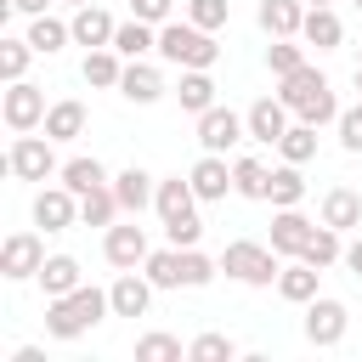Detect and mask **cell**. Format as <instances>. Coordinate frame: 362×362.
I'll list each match as a JSON object with an SVG mask.
<instances>
[{"label": "cell", "mask_w": 362, "mask_h": 362, "mask_svg": "<svg viewBox=\"0 0 362 362\" xmlns=\"http://www.w3.org/2000/svg\"><path fill=\"white\" fill-rule=\"evenodd\" d=\"M107 305H113V300H107V294H96V288H68V294H57V300H51L45 328H51L57 339H74V334H85Z\"/></svg>", "instance_id": "6da1fadb"}, {"label": "cell", "mask_w": 362, "mask_h": 362, "mask_svg": "<svg viewBox=\"0 0 362 362\" xmlns=\"http://www.w3.org/2000/svg\"><path fill=\"white\" fill-rule=\"evenodd\" d=\"M283 102L300 107L305 124L334 119V90H328V79H322L317 68H294V74H283Z\"/></svg>", "instance_id": "7a4b0ae2"}, {"label": "cell", "mask_w": 362, "mask_h": 362, "mask_svg": "<svg viewBox=\"0 0 362 362\" xmlns=\"http://www.w3.org/2000/svg\"><path fill=\"white\" fill-rule=\"evenodd\" d=\"M192 198H198V192H192V181H181V175L158 187L164 232H170V243H181V249H187V243H198V209H192Z\"/></svg>", "instance_id": "3957f363"}, {"label": "cell", "mask_w": 362, "mask_h": 362, "mask_svg": "<svg viewBox=\"0 0 362 362\" xmlns=\"http://www.w3.org/2000/svg\"><path fill=\"white\" fill-rule=\"evenodd\" d=\"M158 51H164L170 62H181V68H209V62H215V40H209L198 23H170V28L158 34Z\"/></svg>", "instance_id": "277c9868"}, {"label": "cell", "mask_w": 362, "mask_h": 362, "mask_svg": "<svg viewBox=\"0 0 362 362\" xmlns=\"http://www.w3.org/2000/svg\"><path fill=\"white\" fill-rule=\"evenodd\" d=\"M221 266L232 272V277H243V283H272L283 266L272 260V249L266 243H249V238H238V243H226V255H221Z\"/></svg>", "instance_id": "5b68a950"}, {"label": "cell", "mask_w": 362, "mask_h": 362, "mask_svg": "<svg viewBox=\"0 0 362 362\" xmlns=\"http://www.w3.org/2000/svg\"><path fill=\"white\" fill-rule=\"evenodd\" d=\"M40 266H45V249H40L34 232H11V238L0 243V272H6V277H34Z\"/></svg>", "instance_id": "8992f818"}, {"label": "cell", "mask_w": 362, "mask_h": 362, "mask_svg": "<svg viewBox=\"0 0 362 362\" xmlns=\"http://www.w3.org/2000/svg\"><path fill=\"white\" fill-rule=\"evenodd\" d=\"M243 124H249V119H238L232 107H204V113H198V141H204V153L232 147V141L243 136Z\"/></svg>", "instance_id": "52a82bcc"}, {"label": "cell", "mask_w": 362, "mask_h": 362, "mask_svg": "<svg viewBox=\"0 0 362 362\" xmlns=\"http://www.w3.org/2000/svg\"><path fill=\"white\" fill-rule=\"evenodd\" d=\"M23 181H45L51 170H57V158H51V141H40V136H23L17 147H11V158H6Z\"/></svg>", "instance_id": "ba28073f"}, {"label": "cell", "mask_w": 362, "mask_h": 362, "mask_svg": "<svg viewBox=\"0 0 362 362\" xmlns=\"http://www.w3.org/2000/svg\"><path fill=\"white\" fill-rule=\"evenodd\" d=\"M74 215H79V204H74V187H68V181H62V187H45V192L34 198V221H40L45 232H62Z\"/></svg>", "instance_id": "9c48e42d"}, {"label": "cell", "mask_w": 362, "mask_h": 362, "mask_svg": "<svg viewBox=\"0 0 362 362\" xmlns=\"http://www.w3.org/2000/svg\"><path fill=\"white\" fill-rule=\"evenodd\" d=\"M147 232L141 226H107V260L113 266H124V272H136V266H147Z\"/></svg>", "instance_id": "30bf717a"}, {"label": "cell", "mask_w": 362, "mask_h": 362, "mask_svg": "<svg viewBox=\"0 0 362 362\" xmlns=\"http://www.w3.org/2000/svg\"><path fill=\"white\" fill-rule=\"evenodd\" d=\"M345 334V305L339 300H311V311H305V339L311 345H334Z\"/></svg>", "instance_id": "8fae6325"}, {"label": "cell", "mask_w": 362, "mask_h": 362, "mask_svg": "<svg viewBox=\"0 0 362 362\" xmlns=\"http://www.w3.org/2000/svg\"><path fill=\"white\" fill-rule=\"evenodd\" d=\"M40 119H45V96L34 85H11L6 90V124L11 130H34Z\"/></svg>", "instance_id": "7c38bea8"}, {"label": "cell", "mask_w": 362, "mask_h": 362, "mask_svg": "<svg viewBox=\"0 0 362 362\" xmlns=\"http://www.w3.org/2000/svg\"><path fill=\"white\" fill-rule=\"evenodd\" d=\"M187 181H192V192H198V198H226L232 170H226V158H221V153H204V158L192 164V175H187Z\"/></svg>", "instance_id": "4fadbf2b"}, {"label": "cell", "mask_w": 362, "mask_h": 362, "mask_svg": "<svg viewBox=\"0 0 362 362\" xmlns=\"http://www.w3.org/2000/svg\"><path fill=\"white\" fill-rule=\"evenodd\" d=\"M113 34H119V23H113L102 6H90V0H85V6H79V17H74V40H79V45H113Z\"/></svg>", "instance_id": "5bb4252c"}, {"label": "cell", "mask_w": 362, "mask_h": 362, "mask_svg": "<svg viewBox=\"0 0 362 362\" xmlns=\"http://www.w3.org/2000/svg\"><path fill=\"white\" fill-rule=\"evenodd\" d=\"M305 238H311V221H305L300 209H283V215L272 221V249H277V255H305Z\"/></svg>", "instance_id": "9a60e30c"}, {"label": "cell", "mask_w": 362, "mask_h": 362, "mask_svg": "<svg viewBox=\"0 0 362 362\" xmlns=\"http://www.w3.org/2000/svg\"><path fill=\"white\" fill-rule=\"evenodd\" d=\"M288 102H272V96H260L255 107H249V136H260V141H283V130H288V113H283Z\"/></svg>", "instance_id": "2e32d148"}, {"label": "cell", "mask_w": 362, "mask_h": 362, "mask_svg": "<svg viewBox=\"0 0 362 362\" xmlns=\"http://www.w3.org/2000/svg\"><path fill=\"white\" fill-rule=\"evenodd\" d=\"M322 221L328 226H362V198L351 187H328L322 192Z\"/></svg>", "instance_id": "e0dca14e"}, {"label": "cell", "mask_w": 362, "mask_h": 362, "mask_svg": "<svg viewBox=\"0 0 362 362\" xmlns=\"http://www.w3.org/2000/svg\"><path fill=\"white\" fill-rule=\"evenodd\" d=\"M34 277H40V283H45V294L57 300V294L79 288V260H74V255H51V260H45V266H40Z\"/></svg>", "instance_id": "ac0fdd59"}, {"label": "cell", "mask_w": 362, "mask_h": 362, "mask_svg": "<svg viewBox=\"0 0 362 362\" xmlns=\"http://www.w3.org/2000/svg\"><path fill=\"white\" fill-rule=\"evenodd\" d=\"M277 294L283 300H317V266L311 260H294L277 272Z\"/></svg>", "instance_id": "d6986e66"}, {"label": "cell", "mask_w": 362, "mask_h": 362, "mask_svg": "<svg viewBox=\"0 0 362 362\" xmlns=\"http://www.w3.org/2000/svg\"><path fill=\"white\" fill-rule=\"evenodd\" d=\"M147 294H153V283H141L136 272H124V277L113 283V294H107V300H113V311H119V317H141V311H147Z\"/></svg>", "instance_id": "ffe728a7"}, {"label": "cell", "mask_w": 362, "mask_h": 362, "mask_svg": "<svg viewBox=\"0 0 362 362\" xmlns=\"http://www.w3.org/2000/svg\"><path fill=\"white\" fill-rule=\"evenodd\" d=\"M124 204H119V192L113 187H90V192H79V215L90 221V226H113V215H119Z\"/></svg>", "instance_id": "44dd1931"}, {"label": "cell", "mask_w": 362, "mask_h": 362, "mask_svg": "<svg viewBox=\"0 0 362 362\" xmlns=\"http://www.w3.org/2000/svg\"><path fill=\"white\" fill-rule=\"evenodd\" d=\"M300 23H305L300 0H260V28L266 34H294Z\"/></svg>", "instance_id": "7402d4cb"}, {"label": "cell", "mask_w": 362, "mask_h": 362, "mask_svg": "<svg viewBox=\"0 0 362 362\" xmlns=\"http://www.w3.org/2000/svg\"><path fill=\"white\" fill-rule=\"evenodd\" d=\"M119 90H124L130 102H153V96L164 90V79H158V68H147V62H130V68H124V79H119Z\"/></svg>", "instance_id": "603a6c76"}, {"label": "cell", "mask_w": 362, "mask_h": 362, "mask_svg": "<svg viewBox=\"0 0 362 362\" xmlns=\"http://www.w3.org/2000/svg\"><path fill=\"white\" fill-rule=\"evenodd\" d=\"M175 96H181V107H187V113H204V107H215V85H209V74H204V68H187Z\"/></svg>", "instance_id": "cb8c5ba5"}, {"label": "cell", "mask_w": 362, "mask_h": 362, "mask_svg": "<svg viewBox=\"0 0 362 362\" xmlns=\"http://www.w3.org/2000/svg\"><path fill=\"white\" fill-rule=\"evenodd\" d=\"M85 130V107L68 96V102H57V107H45V136H57V141H68V136H79Z\"/></svg>", "instance_id": "d4e9b609"}, {"label": "cell", "mask_w": 362, "mask_h": 362, "mask_svg": "<svg viewBox=\"0 0 362 362\" xmlns=\"http://www.w3.org/2000/svg\"><path fill=\"white\" fill-rule=\"evenodd\" d=\"M232 187H238L243 198H266V192H272V170H266L260 158H238V164H232Z\"/></svg>", "instance_id": "484cf974"}, {"label": "cell", "mask_w": 362, "mask_h": 362, "mask_svg": "<svg viewBox=\"0 0 362 362\" xmlns=\"http://www.w3.org/2000/svg\"><path fill=\"white\" fill-rule=\"evenodd\" d=\"M300 34L322 51V45H339V17L328 11V6H317V11H305V23H300Z\"/></svg>", "instance_id": "4316f807"}, {"label": "cell", "mask_w": 362, "mask_h": 362, "mask_svg": "<svg viewBox=\"0 0 362 362\" xmlns=\"http://www.w3.org/2000/svg\"><path fill=\"white\" fill-rule=\"evenodd\" d=\"M147 45H158L147 17H130V23H119V34H113V51H124V57H141Z\"/></svg>", "instance_id": "83f0119b"}, {"label": "cell", "mask_w": 362, "mask_h": 362, "mask_svg": "<svg viewBox=\"0 0 362 362\" xmlns=\"http://www.w3.org/2000/svg\"><path fill=\"white\" fill-rule=\"evenodd\" d=\"M305 260L311 266H334L339 260V226H311V238H305Z\"/></svg>", "instance_id": "f1b7e54d"}, {"label": "cell", "mask_w": 362, "mask_h": 362, "mask_svg": "<svg viewBox=\"0 0 362 362\" xmlns=\"http://www.w3.org/2000/svg\"><path fill=\"white\" fill-rule=\"evenodd\" d=\"M85 79H90V85H119L124 68H119V57H113L107 45H90V57H85Z\"/></svg>", "instance_id": "f546056e"}, {"label": "cell", "mask_w": 362, "mask_h": 362, "mask_svg": "<svg viewBox=\"0 0 362 362\" xmlns=\"http://www.w3.org/2000/svg\"><path fill=\"white\" fill-rule=\"evenodd\" d=\"M277 147H283V158H288V164H305V158L317 153V124H288Z\"/></svg>", "instance_id": "4dcf8cb0"}, {"label": "cell", "mask_w": 362, "mask_h": 362, "mask_svg": "<svg viewBox=\"0 0 362 362\" xmlns=\"http://www.w3.org/2000/svg\"><path fill=\"white\" fill-rule=\"evenodd\" d=\"M147 283H158V288H175V283H181V243L147 255Z\"/></svg>", "instance_id": "1f68e13d"}, {"label": "cell", "mask_w": 362, "mask_h": 362, "mask_svg": "<svg viewBox=\"0 0 362 362\" xmlns=\"http://www.w3.org/2000/svg\"><path fill=\"white\" fill-rule=\"evenodd\" d=\"M62 181H68L74 192H90V187H107V170H102L96 158H74V164H62Z\"/></svg>", "instance_id": "d6a6232c"}, {"label": "cell", "mask_w": 362, "mask_h": 362, "mask_svg": "<svg viewBox=\"0 0 362 362\" xmlns=\"http://www.w3.org/2000/svg\"><path fill=\"white\" fill-rule=\"evenodd\" d=\"M272 204H283V209H294L300 198H305V181H300V170L288 164V170H272V192H266Z\"/></svg>", "instance_id": "836d02e7"}, {"label": "cell", "mask_w": 362, "mask_h": 362, "mask_svg": "<svg viewBox=\"0 0 362 362\" xmlns=\"http://www.w3.org/2000/svg\"><path fill=\"white\" fill-rule=\"evenodd\" d=\"M113 192H119V204H124V209H141V204L153 198V187H147V170H124V175L113 181Z\"/></svg>", "instance_id": "e575fe53"}, {"label": "cell", "mask_w": 362, "mask_h": 362, "mask_svg": "<svg viewBox=\"0 0 362 362\" xmlns=\"http://www.w3.org/2000/svg\"><path fill=\"white\" fill-rule=\"evenodd\" d=\"M136 362H181V339L147 334V339H136Z\"/></svg>", "instance_id": "d590c367"}, {"label": "cell", "mask_w": 362, "mask_h": 362, "mask_svg": "<svg viewBox=\"0 0 362 362\" xmlns=\"http://www.w3.org/2000/svg\"><path fill=\"white\" fill-rule=\"evenodd\" d=\"M68 34H74V28H68V23H57V17H40V23L28 28V40H34V51H57V45H62Z\"/></svg>", "instance_id": "8d00e7d4"}, {"label": "cell", "mask_w": 362, "mask_h": 362, "mask_svg": "<svg viewBox=\"0 0 362 362\" xmlns=\"http://www.w3.org/2000/svg\"><path fill=\"white\" fill-rule=\"evenodd\" d=\"M209 277H215L209 255H198V249L187 243V249H181V283H187V288H198V283H209Z\"/></svg>", "instance_id": "74e56055"}, {"label": "cell", "mask_w": 362, "mask_h": 362, "mask_svg": "<svg viewBox=\"0 0 362 362\" xmlns=\"http://www.w3.org/2000/svg\"><path fill=\"white\" fill-rule=\"evenodd\" d=\"M232 351H238V345H232L226 334H204V339H192V345H187V356H192V362H221V356H232Z\"/></svg>", "instance_id": "f35d334b"}, {"label": "cell", "mask_w": 362, "mask_h": 362, "mask_svg": "<svg viewBox=\"0 0 362 362\" xmlns=\"http://www.w3.org/2000/svg\"><path fill=\"white\" fill-rule=\"evenodd\" d=\"M266 62H272L277 74H294V68H305V57H300V45H288L283 34H277V40L266 45Z\"/></svg>", "instance_id": "ab89813d"}, {"label": "cell", "mask_w": 362, "mask_h": 362, "mask_svg": "<svg viewBox=\"0 0 362 362\" xmlns=\"http://www.w3.org/2000/svg\"><path fill=\"white\" fill-rule=\"evenodd\" d=\"M28 45H34V40H0V74H6V79H17V74H23Z\"/></svg>", "instance_id": "60d3db41"}, {"label": "cell", "mask_w": 362, "mask_h": 362, "mask_svg": "<svg viewBox=\"0 0 362 362\" xmlns=\"http://www.w3.org/2000/svg\"><path fill=\"white\" fill-rule=\"evenodd\" d=\"M187 11H192L198 28H221V23H226V0H192Z\"/></svg>", "instance_id": "b9f144b4"}, {"label": "cell", "mask_w": 362, "mask_h": 362, "mask_svg": "<svg viewBox=\"0 0 362 362\" xmlns=\"http://www.w3.org/2000/svg\"><path fill=\"white\" fill-rule=\"evenodd\" d=\"M339 141H345V147H351V153H362V102H356V107H345V113H339Z\"/></svg>", "instance_id": "7bdbcfd3"}, {"label": "cell", "mask_w": 362, "mask_h": 362, "mask_svg": "<svg viewBox=\"0 0 362 362\" xmlns=\"http://www.w3.org/2000/svg\"><path fill=\"white\" fill-rule=\"evenodd\" d=\"M130 6H136V17H147V23L170 17V0H130Z\"/></svg>", "instance_id": "ee69618b"}, {"label": "cell", "mask_w": 362, "mask_h": 362, "mask_svg": "<svg viewBox=\"0 0 362 362\" xmlns=\"http://www.w3.org/2000/svg\"><path fill=\"white\" fill-rule=\"evenodd\" d=\"M345 260H351V272H362V238H356V243L345 249Z\"/></svg>", "instance_id": "f6af8a7d"}, {"label": "cell", "mask_w": 362, "mask_h": 362, "mask_svg": "<svg viewBox=\"0 0 362 362\" xmlns=\"http://www.w3.org/2000/svg\"><path fill=\"white\" fill-rule=\"evenodd\" d=\"M11 6H23V11H40V6H45V0H11Z\"/></svg>", "instance_id": "bcb514c9"}, {"label": "cell", "mask_w": 362, "mask_h": 362, "mask_svg": "<svg viewBox=\"0 0 362 362\" xmlns=\"http://www.w3.org/2000/svg\"><path fill=\"white\" fill-rule=\"evenodd\" d=\"M356 90H362V62H356Z\"/></svg>", "instance_id": "7dc6e473"}, {"label": "cell", "mask_w": 362, "mask_h": 362, "mask_svg": "<svg viewBox=\"0 0 362 362\" xmlns=\"http://www.w3.org/2000/svg\"><path fill=\"white\" fill-rule=\"evenodd\" d=\"M311 6H328V0H311Z\"/></svg>", "instance_id": "c3c4849f"}, {"label": "cell", "mask_w": 362, "mask_h": 362, "mask_svg": "<svg viewBox=\"0 0 362 362\" xmlns=\"http://www.w3.org/2000/svg\"><path fill=\"white\" fill-rule=\"evenodd\" d=\"M79 6H85V0H79Z\"/></svg>", "instance_id": "681fc988"}]
</instances>
